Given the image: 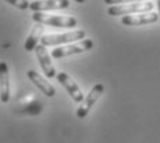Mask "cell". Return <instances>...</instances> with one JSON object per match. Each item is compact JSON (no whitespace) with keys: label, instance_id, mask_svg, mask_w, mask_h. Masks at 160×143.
<instances>
[{"label":"cell","instance_id":"cell-16","mask_svg":"<svg viewBox=\"0 0 160 143\" xmlns=\"http://www.w3.org/2000/svg\"><path fill=\"white\" fill-rule=\"evenodd\" d=\"M75 2H76V3H84L86 0H75Z\"/></svg>","mask_w":160,"mask_h":143},{"label":"cell","instance_id":"cell-5","mask_svg":"<svg viewBox=\"0 0 160 143\" xmlns=\"http://www.w3.org/2000/svg\"><path fill=\"white\" fill-rule=\"evenodd\" d=\"M104 84H101V83H97V84L90 89V92L87 95H86V98L83 99L82 105L79 106L78 112H76V116H78L79 118H86L88 116L90 110L92 109V106L97 103V101L99 99V96L104 94Z\"/></svg>","mask_w":160,"mask_h":143},{"label":"cell","instance_id":"cell-1","mask_svg":"<svg viewBox=\"0 0 160 143\" xmlns=\"http://www.w3.org/2000/svg\"><path fill=\"white\" fill-rule=\"evenodd\" d=\"M33 21L36 24L55 26V28H75L78 25V19L69 15H52L46 12H33Z\"/></svg>","mask_w":160,"mask_h":143},{"label":"cell","instance_id":"cell-13","mask_svg":"<svg viewBox=\"0 0 160 143\" xmlns=\"http://www.w3.org/2000/svg\"><path fill=\"white\" fill-rule=\"evenodd\" d=\"M4 2L14 6V7L18 10H28L29 6H31V3H29L28 0H4Z\"/></svg>","mask_w":160,"mask_h":143},{"label":"cell","instance_id":"cell-15","mask_svg":"<svg viewBox=\"0 0 160 143\" xmlns=\"http://www.w3.org/2000/svg\"><path fill=\"white\" fill-rule=\"evenodd\" d=\"M156 2H158V8H159V21H160V0H156Z\"/></svg>","mask_w":160,"mask_h":143},{"label":"cell","instance_id":"cell-3","mask_svg":"<svg viewBox=\"0 0 160 143\" xmlns=\"http://www.w3.org/2000/svg\"><path fill=\"white\" fill-rule=\"evenodd\" d=\"M94 47V41L91 39H84L82 41L73 43V44H65L61 47H57L51 51V58L59 59V58H65V56H71L76 54H83L86 51H90Z\"/></svg>","mask_w":160,"mask_h":143},{"label":"cell","instance_id":"cell-2","mask_svg":"<svg viewBox=\"0 0 160 143\" xmlns=\"http://www.w3.org/2000/svg\"><path fill=\"white\" fill-rule=\"evenodd\" d=\"M153 7H155V6H153L152 2L131 3V4H123V6H111V7H108V14L112 17L145 14V12H152Z\"/></svg>","mask_w":160,"mask_h":143},{"label":"cell","instance_id":"cell-6","mask_svg":"<svg viewBox=\"0 0 160 143\" xmlns=\"http://www.w3.org/2000/svg\"><path fill=\"white\" fill-rule=\"evenodd\" d=\"M57 80H58L59 84L66 89V92H68L69 96H71L76 103H82L83 99H84V95H83L82 89H80V87L78 85V83H76L68 73L59 72L58 74H57Z\"/></svg>","mask_w":160,"mask_h":143},{"label":"cell","instance_id":"cell-12","mask_svg":"<svg viewBox=\"0 0 160 143\" xmlns=\"http://www.w3.org/2000/svg\"><path fill=\"white\" fill-rule=\"evenodd\" d=\"M43 26L44 25H42V24H36L35 26H33V29L31 31V35L28 36V39H26V41H25V50L26 51L31 52L39 45L40 39L44 36L43 35V31H44Z\"/></svg>","mask_w":160,"mask_h":143},{"label":"cell","instance_id":"cell-10","mask_svg":"<svg viewBox=\"0 0 160 143\" xmlns=\"http://www.w3.org/2000/svg\"><path fill=\"white\" fill-rule=\"evenodd\" d=\"M26 76H28V79L31 80L33 84H35L46 96L52 98V96L55 95V88L52 87L44 77H42V74H39L36 70H28L26 72Z\"/></svg>","mask_w":160,"mask_h":143},{"label":"cell","instance_id":"cell-11","mask_svg":"<svg viewBox=\"0 0 160 143\" xmlns=\"http://www.w3.org/2000/svg\"><path fill=\"white\" fill-rule=\"evenodd\" d=\"M0 101L3 103L10 101V73L6 62H0Z\"/></svg>","mask_w":160,"mask_h":143},{"label":"cell","instance_id":"cell-9","mask_svg":"<svg viewBox=\"0 0 160 143\" xmlns=\"http://www.w3.org/2000/svg\"><path fill=\"white\" fill-rule=\"evenodd\" d=\"M159 19V14L156 12H145V14H135V15H126L122 17V24L126 26H139L153 24Z\"/></svg>","mask_w":160,"mask_h":143},{"label":"cell","instance_id":"cell-8","mask_svg":"<svg viewBox=\"0 0 160 143\" xmlns=\"http://www.w3.org/2000/svg\"><path fill=\"white\" fill-rule=\"evenodd\" d=\"M69 7V0H36L32 2L29 8L33 12H44L52 10H64Z\"/></svg>","mask_w":160,"mask_h":143},{"label":"cell","instance_id":"cell-7","mask_svg":"<svg viewBox=\"0 0 160 143\" xmlns=\"http://www.w3.org/2000/svg\"><path fill=\"white\" fill-rule=\"evenodd\" d=\"M35 51H36V56H38L39 65H40V68H42V70L44 73L47 79L57 77V70H55L54 65H52V62H51V55L48 54L47 48H46L43 44H39L38 47L35 48Z\"/></svg>","mask_w":160,"mask_h":143},{"label":"cell","instance_id":"cell-14","mask_svg":"<svg viewBox=\"0 0 160 143\" xmlns=\"http://www.w3.org/2000/svg\"><path fill=\"white\" fill-rule=\"evenodd\" d=\"M108 6H120V4H131V3H142L148 0H104Z\"/></svg>","mask_w":160,"mask_h":143},{"label":"cell","instance_id":"cell-4","mask_svg":"<svg viewBox=\"0 0 160 143\" xmlns=\"http://www.w3.org/2000/svg\"><path fill=\"white\" fill-rule=\"evenodd\" d=\"M86 39V32L84 31H72L66 33H59V35H44L40 39V44L44 47L48 45H59V44H68V43H75V41H82Z\"/></svg>","mask_w":160,"mask_h":143}]
</instances>
